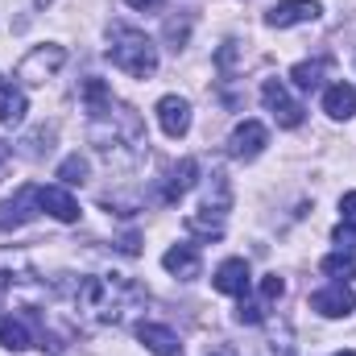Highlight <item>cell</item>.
I'll return each mask as SVG.
<instances>
[{
  "label": "cell",
  "instance_id": "29",
  "mask_svg": "<svg viewBox=\"0 0 356 356\" xmlns=\"http://www.w3.org/2000/svg\"><path fill=\"white\" fill-rule=\"evenodd\" d=\"M336 356H356V353H336Z\"/></svg>",
  "mask_w": 356,
  "mask_h": 356
},
{
  "label": "cell",
  "instance_id": "25",
  "mask_svg": "<svg viewBox=\"0 0 356 356\" xmlns=\"http://www.w3.org/2000/svg\"><path fill=\"white\" fill-rule=\"evenodd\" d=\"M286 294V282L277 277V273H266L261 277V302H273V298H282Z\"/></svg>",
  "mask_w": 356,
  "mask_h": 356
},
{
  "label": "cell",
  "instance_id": "23",
  "mask_svg": "<svg viewBox=\"0 0 356 356\" xmlns=\"http://www.w3.org/2000/svg\"><path fill=\"white\" fill-rule=\"evenodd\" d=\"M236 319H241V323H261V319H266V302H249V298H241Z\"/></svg>",
  "mask_w": 356,
  "mask_h": 356
},
{
  "label": "cell",
  "instance_id": "17",
  "mask_svg": "<svg viewBox=\"0 0 356 356\" xmlns=\"http://www.w3.org/2000/svg\"><path fill=\"white\" fill-rule=\"evenodd\" d=\"M228 207H232V182L224 170H216L211 182H207V195H203V211H211V216H228Z\"/></svg>",
  "mask_w": 356,
  "mask_h": 356
},
{
  "label": "cell",
  "instance_id": "7",
  "mask_svg": "<svg viewBox=\"0 0 356 356\" xmlns=\"http://www.w3.org/2000/svg\"><path fill=\"white\" fill-rule=\"evenodd\" d=\"M311 311H319L323 319H348L356 311V294L348 290V282H336V286H323L311 294Z\"/></svg>",
  "mask_w": 356,
  "mask_h": 356
},
{
  "label": "cell",
  "instance_id": "16",
  "mask_svg": "<svg viewBox=\"0 0 356 356\" xmlns=\"http://www.w3.org/2000/svg\"><path fill=\"white\" fill-rule=\"evenodd\" d=\"M323 112L332 120H353L356 116V88L353 83H332L323 91Z\"/></svg>",
  "mask_w": 356,
  "mask_h": 356
},
{
  "label": "cell",
  "instance_id": "9",
  "mask_svg": "<svg viewBox=\"0 0 356 356\" xmlns=\"http://www.w3.org/2000/svg\"><path fill=\"white\" fill-rule=\"evenodd\" d=\"M319 0H277L266 13L269 29H290V25H307V21H319Z\"/></svg>",
  "mask_w": 356,
  "mask_h": 356
},
{
  "label": "cell",
  "instance_id": "28",
  "mask_svg": "<svg viewBox=\"0 0 356 356\" xmlns=\"http://www.w3.org/2000/svg\"><path fill=\"white\" fill-rule=\"evenodd\" d=\"M211 356H232V353H228V348H216V353H211Z\"/></svg>",
  "mask_w": 356,
  "mask_h": 356
},
{
  "label": "cell",
  "instance_id": "6",
  "mask_svg": "<svg viewBox=\"0 0 356 356\" xmlns=\"http://www.w3.org/2000/svg\"><path fill=\"white\" fill-rule=\"evenodd\" d=\"M266 145H269V129L261 124V120H241V124L232 129V137H228V154H232L236 162L261 158Z\"/></svg>",
  "mask_w": 356,
  "mask_h": 356
},
{
  "label": "cell",
  "instance_id": "8",
  "mask_svg": "<svg viewBox=\"0 0 356 356\" xmlns=\"http://www.w3.org/2000/svg\"><path fill=\"white\" fill-rule=\"evenodd\" d=\"M38 211H42V203H38V186H21L13 199L0 203V232H13V228L29 224Z\"/></svg>",
  "mask_w": 356,
  "mask_h": 356
},
{
  "label": "cell",
  "instance_id": "13",
  "mask_svg": "<svg viewBox=\"0 0 356 356\" xmlns=\"http://www.w3.org/2000/svg\"><path fill=\"white\" fill-rule=\"evenodd\" d=\"M162 266H166V273H175L178 282H195L203 261H199V249L195 245H170L162 253Z\"/></svg>",
  "mask_w": 356,
  "mask_h": 356
},
{
  "label": "cell",
  "instance_id": "11",
  "mask_svg": "<svg viewBox=\"0 0 356 356\" xmlns=\"http://www.w3.org/2000/svg\"><path fill=\"white\" fill-rule=\"evenodd\" d=\"M211 286H216L220 294L245 298V294H249V266H245V257H228V261H220V269L211 273Z\"/></svg>",
  "mask_w": 356,
  "mask_h": 356
},
{
  "label": "cell",
  "instance_id": "14",
  "mask_svg": "<svg viewBox=\"0 0 356 356\" xmlns=\"http://www.w3.org/2000/svg\"><path fill=\"white\" fill-rule=\"evenodd\" d=\"M137 340L154 356H182V340H178L170 327H162V323H141L137 327Z\"/></svg>",
  "mask_w": 356,
  "mask_h": 356
},
{
  "label": "cell",
  "instance_id": "19",
  "mask_svg": "<svg viewBox=\"0 0 356 356\" xmlns=\"http://www.w3.org/2000/svg\"><path fill=\"white\" fill-rule=\"evenodd\" d=\"M29 344H33V336H29L25 319H17V315H0V348H8V353H25Z\"/></svg>",
  "mask_w": 356,
  "mask_h": 356
},
{
  "label": "cell",
  "instance_id": "21",
  "mask_svg": "<svg viewBox=\"0 0 356 356\" xmlns=\"http://www.w3.org/2000/svg\"><path fill=\"white\" fill-rule=\"evenodd\" d=\"M319 273H327V277H340V282H353V277H356L353 253H327V257L319 261Z\"/></svg>",
  "mask_w": 356,
  "mask_h": 356
},
{
  "label": "cell",
  "instance_id": "12",
  "mask_svg": "<svg viewBox=\"0 0 356 356\" xmlns=\"http://www.w3.org/2000/svg\"><path fill=\"white\" fill-rule=\"evenodd\" d=\"M158 124L166 137H186L191 129V104L182 95H162L158 99Z\"/></svg>",
  "mask_w": 356,
  "mask_h": 356
},
{
  "label": "cell",
  "instance_id": "2",
  "mask_svg": "<svg viewBox=\"0 0 356 356\" xmlns=\"http://www.w3.org/2000/svg\"><path fill=\"white\" fill-rule=\"evenodd\" d=\"M141 290L129 277H88L79 286V307L91 323H120L137 307Z\"/></svg>",
  "mask_w": 356,
  "mask_h": 356
},
{
  "label": "cell",
  "instance_id": "18",
  "mask_svg": "<svg viewBox=\"0 0 356 356\" xmlns=\"http://www.w3.org/2000/svg\"><path fill=\"white\" fill-rule=\"evenodd\" d=\"M25 112H29L25 91L13 88V83L0 75V124H21V120H25Z\"/></svg>",
  "mask_w": 356,
  "mask_h": 356
},
{
  "label": "cell",
  "instance_id": "1",
  "mask_svg": "<svg viewBox=\"0 0 356 356\" xmlns=\"http://www.w3.org/2000/svg\"><path fill=\"white\" fill-rule=\"evenodd\" d=\"M91 141L95 149L116 162V166H129L145 154V133H141V120L133 108L124 104H108L99 116H91Z\"/></svg>",
  "mask_w": 356,
  "mask_h": 356
},
{
  "label": "cell",
  "instance_id": "10",
  "mask_svg": "<svg viewBox=\"0 0 356 356\" xmlns=\"http://www.w3.org/2000/svg\"><path fill=\"white\" fill-rule=\"evenodd\" d=\"M38 203L46 216H54L58 224H75L79 220V203L67 186H38Z\"/></svg>",
  "mask_w": 356,
  "mask_h": 356
},
{
  "label": "cell",
  "instance_id": "26",
  "mask_svg": "<svg viewBox=\"0 0 356 356\" xmlns=\"http://www.w3.org/2000/svg\"><path fill=\"white\" fill-rule=\"evenodd\" d=\"M340 211H344V224H356V191H348L340 199Z\"/></svg>",
  "mask_w": 356,
  "mask_h": 356
},
{
  "label": "cell",
  "instance_id": "4",
  "mask_svg": "<svg viewBox=\"0 0 356 356\" xmlns=\"http://www.w3.org/2000/svg\"><path fill=\"white\" fill-rule=\"evenodd\" d=\"M63 63H67V50H63V46H54V42L33 46V50L21 58L17 79H25V83H46V79H54V75L63 71Z\"/></svg>",
  "mask_w": 356,
  "mask_h": 356
},
{
  "label": "cell",
  "instance_id": "5",
  "mask_svg": "<svg viewBox=\"0 0 356 356\" xmlns=\"http://www.w3.org/2000/svg\"><path fill=\"white\" fill-rule=\"evenodd\" d=\"M261 104L273 112V120H277L282 129H298V124H302V104L286 91L282 79H266V88H261Z\"/></svg>",
  "mask_w": 356,
  "mask_h": 356
},
{
  "label": "cell",
  "instance_id": "20",
  "mask_svg": "<svg viewBox=\"0 0 356 356\" xmlns=\"http://www.w3.org/2000/svg\"><path fill=\"white\" fill-rule=\"evenodd\" d=\"M327 58H311V63H298L294 71H290V79H294V88L298 91H315L319 83H323V75H327Z\"/></svg>",
  "mask_w": 356,
  "mask_h": 356
},
{
  "label": "cell",
  "instance_id": "3",
  "mask_svg": "<svg viewBox=\"0 0 356 356\" xmlns=\"http://www.w3.org/2000/svg\"><path fill=\"white\" fill-rule=\"evenodd\" d=\"M108 58H112V67H120L133 79H149L158 71V46L141 29H133V25H112V33H108Z\"/></svg>",
  "mask_w": 356,
  "mask_h": 356
},
{
  "label": "cell",
  "instance_id": "22",
  "mask_svg": "<svg viewBox=\"0 0 356 356\" xmlns=\"http://www.w3.org/2000/svg\"><path fill=\"white\" fill-rule=\"evenodd\" d=\"M58 178H63V186H83V182H88V162H83L79 154H71V158L58 166Z\"/></svg>",
  "mask_w": 356,
  "mask_h": 356
},
{
  "label": "cell",
  "instance_id": "24",
  "mask_svg": "<svg viewBox=\"0 0 356 356\" xmlns=\"http://www.w3.org/2000/svg\"><path fill=\"white\" fill-rule=\"evenodd\" d=\"M332 241L340 245V253H356V224H344L340 220V228L332 232Z\"/></svg>",
  "mask_w": 356,
  "mask_h": 356
},
{
  "label": "cell",
  "instance_id": "27",
  "mask_svg": "<svg viewBox=\"0 0 356 356\" xmlns=\"http://www.w3.org/2000/svg\"><path fill=\"white\" fill-rule=\"evenodd\" d=\"M124 4H133L137 13H154L158 8V0H124Z\"/></svg>",
  "mask_w": 356,
  "mask_h": 356
},
{
  "label": "cell",
  "instance_id": "15",
  "mask_svg": "<svg viewBox=\"0 0 356 356\" xmlns=\"http://www.w3.org/2000/svg\"><path fill=\"white\" fill-rule=\"evenodd\" d=\"M195 175H199V162H195V158H182L175 170L166 175V182H162V195H158V199H162V203H178V199L195 186Z\"/></svg>",
  "mask_w": 356,
  "mask_h": 356
}]
</instances>
